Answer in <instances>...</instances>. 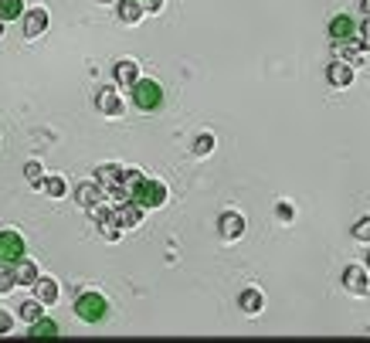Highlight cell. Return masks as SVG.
<instances>
[{
    "label": "cell",
    "mask_w": 370,
    "mask_h": 343,
    "mask_svg": "<svg viewBox=\"0 0 370 343\" xmlns=\"http://www.w3.org/2000/svg\"><path fill=\"white\" fill-rule=\"evenodd\" d=\"M133 102L143 112H157L164 106V86L153 82V79H136L133 82Z\"/></svg>",
    "instance_id": "1"
},
{
    "label": "cell",
    "mask_w": 370,
    "mask_h": 343,
    "mask_svg": "<svg viewBox=\"0 0 370 343\" xmlns=\"http://www.w3.org/2000/svg\"><path fill=\"white\" fill-rule=\"evenodd\" d=\"M133 201L139 204V208H160L166 201V187L160 180H136L133 177Z\"/></svg>",
    "instance_id": "2"
},
{
    "label": "cell",
    "mask_w": 370,
    "mask_h": 343,
    "mask_svg": "<svg viewBox=\"0 0 370 343\" xmlns=\"http://www.w3.org/2000/svg\"><path fill=\"white\" fill-rule=\"evenodd\" d=\"M75 313H79V320L85 323H102L106 316H109V302L106 296H99V293H85L75 300Z\"/></svg>",
    "instance_id": "3"
},
{
    "label": "cell",
    "mask_w": 370,
    "mask_h": 343,
    "mask_svg": "<svg viewBox=\"0 0 370 343\" xmlns=\"http://www.w3.org/2000/svg\"><path fill=\"white\" fill-rule=\"evenodd\" d=\"M24 258V238L17 235V231H0V262H7V265H14V262H21Z\"/></svg>",
    "instance_id": "4"
},
{
    "label": "cell",
    "mask_w": 370,
    "mask_h": 343,
    "mask_svg": "<svg viewBox=\"0 0 370 343\" xmlns=\"http://www.w3.org/2000/svg\"><path fill=\"white\" fill-rule=\"evenodd\" d=\"M343 286H347V293H353V296H367L370 293V275L364 265H347L343 268Z\"/></svg>",
    "instance_id": "5"
},
{
    "label": "cell",
    "mask_w": 370,
    "mask_h": 343,
    "mask_svg": "<svg viewBox=\"0 0 370 343\" xmlns=\"http://www.w3.org/2000/svg\"><path fill=\"white\" fill-rule=\"evenodd\" d=\"M353 35H357V24H353L350 14H336V17L329 21V41L333 44L353 41Z\"/></svg>",
    "instance_id": "6"
},
{
    "label": "cell",
    "mask_w": 370,
    "mask_h": 343,
    "mask_svg": "<svg viewBox=\"0 0 370 343\" xmlns=\"http://www.w3.org/2000/svg\"><path fill=\"white\" fill-rule=\"evenodd\" d=\"M327 82L333 88H350L353 86V65H347V61H333V65H327Z\"/></svg>",
    "instance_id": "7"
},
{
    "label": "cell",
    "mask_w": 370,
    "mask_h": 343,
    "mask_svg": "<svg viewBox=\"0 0 370 343\" xmlns=\"http://www.w3.org/2000/svg\"><path fill=\"white\" fill-rule=\"evenodd\" d=\"M44 31H48V10L44 7H35L28 17H24V38H41Z\"/></svg>",
    "instance_id": "8"
},
{
    "label": "cell",
    "mask_w": 370,
    "mask_h": 343,
    "mask_svg": "<svg viewBox=\"0 0 370 343\" xmlns=\"http://www.w3.org/2000/svg\"><path fill=\"white\" fill-rule=\"evenodd\" d=\"M99 109L106 112V116H123V99H119V92L116 88H99Z\"/></svg>",
    "instance_id": "9"
},
{
    "label": "cell",
    "mask_w": 370,
    "mask_h": 343,
    "mask_svg": "<svg viewBox=\"0 0 370 343\" xmlns=\"http://www.w3.org/2000/svg\"><path fill=\"white\" fill-rule=\"evenodd\" d=\"M217 228H221V235L224 238H242V231H245V217L238 215V211H228V215H221V221H217Z\"/></svg>",
    "instance_id": "10"
},
{
    "label": "cell",
    "mask_w": 370,
    "mask_h": 343,
    "mask_svg": "<svg viewBox=\"0 0 370 343\" xmlns=\"http://www.w3.org/2000/svg\"><path fill=\"white\" fill-rule=\"evenodd\" d=\"M353 41H357V38H353ZM353 41L333 44V48H336V58H340V61H347V65H353V68H357V65H364V48H360V44H353Z\"/></svg>",
    "instance_id": "11"
},
{
    "label": "cell",
    "mask_w": 370,
    "mask_h": 343,
    "mask_svg": "<svg viewBox=\"0 0 370 343\" xmlns=\"http://www.w3.org/2000/svg\"><path fill=\"white\" fill-rule=\"evenodd\" d=\"M14 282H17V286H35V282H38V268H35V262H28V258L14 262Z\"/></svg>",
    "instance_id": "12"
},
{
    "label": "cell",
    "mask_w": 370,
    "mask_h": 343,
    "mask_svg": "<svg viewBox=\"0 0 370 343\" xmlns=\"http://www.w3.org/2000/svg\"><path fill=\"white\" fill-rule=\"evenodd\" d=\"M61 330H58V323L55 320H44L38 316L35 323H31V330H28V337H38V340H51V337H58Z\"/></svg>",
    "instance_id": "13"
},
{
    "label": "cell",
    "mask_w": 370,
    "mask_h": 343,
    "mask_svg": "<svg viewBox=\"0 0 370 343\" xmlns=\"http://www.w3.org/2000/svg\"><path fill=\"white\" fill-rule=\"evenodd\" d=\"M238 306L245 309L248 316H255V313H262V309H265V296H262L258 289H245V293L238 296Z\"/></svg>",
    "instance_id": "14"
},
{
    "label": "cell",
    "mask_w": 370,
    "mask_h": 343,
    "mask_svg": "<svg viewBox=\"0 0 370 343\" xmlns=\"http://www.w3.org/2000/svg\"><path fill=\"white\" fill-rule=\"evenodd\" d=\"M136 79H139V72H136V61L123 58V61L116 65V82H119V86H133Z\"/></svg>",
    "instance_id": "15"
},
{
    "label": "cell",
    "mask_w": 370,
    "mask_h": 343,
    "mask_svg": "<svg viewBox=\"0 0 370 343\" xmlns=\"http://www.w3.org/2000/svg\"><path fill=\"white\" fill-rule=\"evenodd\" d=\"M35 286H38V300H41L44 306H51V302L58 300V282H55V279H41V275H38Z\"/></svg>",
    "instance_id": "16"
},
{
    "label": "cell",
    "mask_w": 370,
    "mask_h": 343,
    "mask_svg": "<svg viewBox=\"0 0 370 343\" xmlns=\"http://www.w3.org/2000/svg\"><path fill=\"white\" fill-rule=\"evenodd\" d=\"M139 17H143V3H139V0H123V3H119V21L136 24Z\"/></svg>",
    "instance_id": "17"
},
{
    "label": "cell",
    "mask_w": 370,
    "mask_h": 343,
    "mask_svg": "<svg viewBox=\"0 0 370 343\" xmlns=\"http://www.w3.org/2000/svg\"><path fill=\"white\" fill-rule=\"evenodd\" d=\"M24 14V0H0V21H17Z\"/></svg>",
    "instance_id": "18"
},
{
    "label": "cell",
    "mask_w": 370,
    "mask_h": 343,
    "mask_svg": "<svg viewBox=\"0 0 370 343\" xmlns=\"http://www.w3.org/2000/svg\"><path fill=\"white\" fill-rule=\"evenodd\" d=\"M38 316H41V300L21 302V320H28V323H35Z\"/></svg>",
    "instance_id": "19"
},
{
    "label": "cell",
    "mask_w": 370,
    "mask_h": 343,
    "mask_svg": "<svg viewBox=\"0 0 370 343\" xmlns=\"http://www.w3.org/2000/svg\"><path fill=\"white\" fill-rule=\"evenodd\" d=\"M17 282H14V272L7 268V262H0V293H10Z\"/></svg>",
    "instance_id": "20"
},
{
    "label": "cell",
    "mask_w": 370,
    "mask_h": 343,
    "mask_svg": "<svg viewBox=\"0 0 370 343\" xmlns=\"http://www.w3.org/2000/svg\"><path fill=\"white\" fill-rule=\"evenodd\" d=\"M211 150H214V136H197V139H194V153H197V157H207V153H211Z\"/></svg>",
    "instance_id": "21"
},
{
    "label": "cell",
    "mask_w": 370,
    "mask_h": 343,
    "mask_svg": "<svg viewBox=\"0 0 370 343\" xmlns=\"http://www.w3.org/2000/svg\"><path fill=\"white\" fill-rule=\"evenodd\" d=\"M353 238L370 242V217H364V221H357V224H353Z\"/></svg>",
    "instance_id": "22"
},
{
    "label": "cell",
    "mask_w": 370,
    "mask_h": 343,
    "mask_svg": "<svg viewBox=\"0 0 370 343\" xmlns=\"http://www.w3.org/2000/svg\"><path fill=\"white\" fill-rule=\"evenodd\" d=\"M357 41H360L364 51H370V14L364 17V24H360V38H357Z\"/></svg>",
    "instance_id": "23"
},
{
    "label": "cell",
    "mask_w": 370,
    "mask_h": 343,
    "mask_svg": "<svg viewBox=\"0 0 370 343\" xmlns=\"http://www.w3.org/2000/svg\"><path fill=\"white\" fill-rule=\"evenodd\" d=\"M48 194H55V197H61V194H65V184H61L58 177H51V180H48Z\"/></svg>",
    "instance_id": "24"
},
{
    "label": "cell",
    "mask_w": 370,
    "mask_h": 343,
    "mask_svg": "<svg viewBox=\"0 0 370 343\" xmlns=\"http://www.w3.org/2000/svg\"><path fill=\"white\" fill-rule=\"evenodd\" d=\"M275 215L282 217V221H292V217H295V208H292V204H279V208H275Z\"/></svg>",
    "instance_id": "25"
},
{
    "label": "cell",
    "mask_w": 370,
    "mask_h": 343,
    "mask_svg": "<svg viewBox=\"0 0 370 343\" xmlns=\"http://www.w3.org/2000/svg\"><path fill=\"white\" fill-rule=\"evenodd\" d=\"M10 330H14V320L0 309V337H3V333H10Z\"/></svg>",
    "instance_id": "26"
},
{
    "label": "cell",
    "mask_w": 370,
    "mask_h": 343,
    "mask_svg": "<svg viewBox=\"0 0 370 343\" xmlns=\"http://www.w3.org/2000/svg\"><path fill=\"white\" fill-rule=\"evenodd\" d=\"M38 173H41L38 164H28V180H35V184H38Z\"/></svg>",
    "instance_id": "27"
},
{
    "label": "cell",
    "mask_w": 370,
    "mask_h": 343,
    "mask_svg": "<svg viewBox=\"0 0 370 343\" xmlns=\"http://www.w3.org/2000/svg\"><path fill=\"white\" fill-rule=\"evenodd\" d=\"M79 201H82V204H92V190H88V187L79 190Z\"/></svg>",
    "instance_id": "28"
},
{
    "label": "cell",
    "mask_w": 370,
    "mask_h": 343,
    "mask_svg": "<svg viewBox=\"0 0 370 343\" xmlns=\"http://www.w3.org/2000/svg\"><path fill=\"white\" fill-rule=\"evenodd\" d=\"M143 3H146V10H160V3H164V0H143Z\"/></svg>",
    "instance_id": "29"
},
{
    "label": "cell",
    "mask_w": 370,
    "mask_h": 343,
    "mask_svg": "<svg viewBox=\"0 0 370 343\" xmlns=\"http://www.w3.org/2000/svg\"><path fill=\"white\" fill-rule=\"evenodd\" d=\"M360 10H364V17L370 14V0H360Z\"/></svg>",
    "instance_id": "30"
},
{
    "label": "cell",
    "mask_w": 370,
    "mask_h": 343,
    "mask_svg": "<svg viewBox=\"0 0 370 343\" xmlns=\"http://www.w3.org/2000/svg\"><path fill=\"white\" fill-rule=\"evenodd\" d=\"M0 35H3V21H0Z\"/></svg>",
    "instance_id": "31"
},
{
    "label": "cell",
    "mask_w": 370,
    "mask_h": 343,
    "mask_svg": "<svg viewBox=\"0 0 370 343\" xmlns=\"http://www.w3.org/2000/svg\"><path fill=\"white\" fill-rule=\"evenodd\" d=\"M102 3H109V0H102Z\"/></svg>",
    "instance_id": "32"
}]
</instances>
